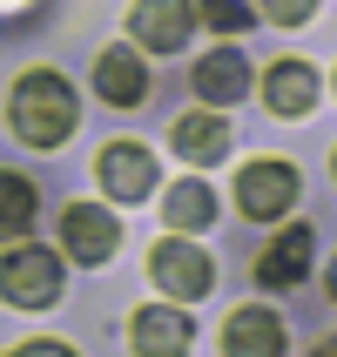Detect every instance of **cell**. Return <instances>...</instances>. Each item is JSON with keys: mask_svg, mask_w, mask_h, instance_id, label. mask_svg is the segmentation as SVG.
<instances>
[{"mask_svg": "<svg viewBox=\"0 0 337 357\" xmlns=\"http://www.w3.org/2000/svg\"><path fill=\"white\" fill-rule=\"evenodd\" d=\"M237 202L250 222H283L290 202H297V169L290 162H250L237 176Z\"/></svg>", "mask_w": 337, "mask_h": 357, "instance_id": "5b68a950", "label": "cell"}, {"mask_svg": "<svg viewBox=\"0 0 337 357\" xmlns=\"http://www.w3.org/2000/svg\"><path fill=\"white\" fill-rule=\"evenodd\" d=\"M7 357H75V344H47L40 337V344H20V351H7Z\"/></svg>", "mask_w": 337, "mask_h": 357, "instance_id": "d6986e66", "label": "cell"}, {"mask_svg": "<svg viewBox=\"0 0 337 357\" xmlns=\"http://www.w3.org/2000/svg\"><path fill=\"white\" fill-rule=\"evenodd\" d=\"M75 88L54 75V68H34V75L14 81V101H7V121H14V135L27 149H61V142L75 135Z\"/></svg>", "mask_w": 337, "mask_h": 357, "instance_id": "6da1fadb", "label": "cell"}, {"mask_svg": "<svg viewBox=\"0 0 337 357\" xmlns=\"http://www.w3.org/2000/svg\"><path fill=\"white\" fill-rule=\"evenodd\" d=\"M310 229H283L270 250L257 257V283H270V290H290V283H304V270H310Z\"/></svg>", "mask_w": 337, "mask_h": 357, "instance_id": "7c38bea8", "label": "cell"}, {"mask_svg": "<svg viewBox=\"0 0 337 357\" xmlns=\"http://www.w3.org/2000/svg\"><path fill=\"white\" fill-rule=\"evenodd\" d=\"M115 243H121V222L108 209H95V202H68L61 209V250L75 263H108Z\"/></svg>", "mask_w": 337, "mask_h": 357, "instance_id": "8992f818", "label": "cell"}, {"mask_svg": "<svg viewBox=\"0 0 337 357\" xmlns=\"http://www.w3.org/2000/svg\"><path fill=\"white\" fill-rule=\"evenodd\" d=\"M189 344H196V324L182 310H135V324H128L135 357H189Z\"/></svg>", "mask_w": 337, "mask_h": 357, "instance_id": "9c48e42d", "label": "cell"}, {"mask_svg": "<svg viewBox=\"0 0 337 357\" xmlns=\"http://www.w3.org/2000/svg\"><path fill=\"white\" fill-rule=\"evenodd\" d=\"M196 20L216 27V34H243V27H250V7H243V0H196Z\"/></svg>", "mask_w": 337, "mask_h": 357, "instance_id": "e0dca14e", "label": "cell"}, {"mask_svg": "<svg viewBox=\"0 0 337 357\" xmlns=\"http://www.w3.org/2000/svg\"><path fill=\"white\" fill-rule=\"evenodd\" d=\"M20 7H27V0H0V14H20Z\"/></svg>", "mask_w": 337, "mask_h": 357, "instance_id": "ffe728a7", "label": "cell"}, {"mask_svg": "<svg viewBox=\"0 0 337 357\" xmlns=\"http://www.w3.org/2000/svg\"><path fill=\"white\" fill-rule=\"evenodd\" d=\"M95 176H101V189L115 202H142L156 189V155H149L142 142H108L101 162H95Z\"/></svg>", "mask_w": 337, "mask_h": 357, "instance_id": "52a82bcc", "label": "cell"}, {"mask_svg": "<svg viewBox=\"0 0 337 357\" xmlns=\"http://www.w3.org/2000/svg\"><path fill=\"white\" fill-rule=\"evenodd\" d=\"M20 229H34V182L0 169V236H20Z\"/></svg>", "mask_w": 337, "mask_h": 357, "instance_id": "2e32d148", "label": "cell"}, {"mask_svg": "<svg viewBox=\"0 0 337 357\" xmlns=\"http://www.w3.org/2000/svg\"><path fill=\"white\" fill-rule=\"evenodd\" d=\"M149 277L169 290V297H209V283H216V263L196 250V236H162L156 250H149Z\"/></svg>", "mask_w": 337, "mask_h": 357, "instance_id": "3957f363", "label": "cell"}, {"mask_svg": "<svg viewBox=\"0 0 337 357\" xmlns=\"http://www.w3.org/2000/svg\"><path fill=\"white\" fill-rule=\"evenodd\" d=\"M95 95L108 101V108H135V101L149 95V68H142L135 47H108V54L95 61Z\"/></svg>", "mask_w": 337, "mask_h": 357, "instance_id": "8fae6325", "label": "cell"}, {"mask_svg": "<svg viewBox=\"0 0 337 357\" xmlns=\"http://www.w3.org/2000/svg\"><path fill=\"white\" fill-rule=\"evenodd\" d=\"M189 27H196V0H135L128 7V34L149 54H182Z\"/></svg>", "mask_w": 337, "mask_h": 357, "instance_id": "277c9868", "label": "cell"}, {"mask_svg": "<svg viewBox=\"0 0 337 357\" xmlns=\"http://www.w3.org/2000/svg\"><path fill=\"white\" fill-rule=\"evenodd\" d=\"M263 101H270V115H310L317 108V68L310 61H270L263 68Z\"/></svg>", "mask_w": 337, "mask_h": 357, "instance_id": "30bf717a", "label": "cell"}, {"mask_svg": "<svg viewBox=\"0 0 337 357\" xmlns=\"http://www.w3.org/2000/svg\"><path fill=\"white\" fill-rule=\"evenodd\" d=\"M0 297L14 303V310H47L61 297V257L54 250H40V243H20L0 257Z\"/></svg>", "mask_w": 337, "mask_h": 357, "instance_id": "7a4b0ae2", "label": "cell"}, {"mask_svg": "<svg viewBox=\"0 0 337 357\" xmlns=\"http://www.w3.org/2000/svg\"><path fill=\"white\" fill-rule=\"evenodd\" d=\"M196 95L202 101H243L250 95V61L237 47H216V54L196 61Z\"/></svg>", "mask_w": 337, "mask_h": 357, "instance_id": "5bb4252c", "label": "cell"}, {"mask_svg": "<svg viewBox=\"0 0 337 357\" xmlns=\"http://www.w3.org/2000/svg\"><path fill=\"white\" fill-rule=\"evenodd\" d=\"M209 222H216V196H209V182H202V176L176 182V189H169V229L189 236V229H209Z\"/></svg>", "mask_w": 337, "mask_h": 357, "instance_id": "9a60e30c", "label": "cell"}, {"mask_svg": "<svg viewBox=\"0 0 337 357\" xmlns=\"http://www.w3.org/2000/svg\"><path fill=\"white\" fill-rule=\"evenodd\" d=\"M223 351L230 357H283L290 351V337H283V317L277 310H230V324H223Z\"/></svg>", "mask_w": 337, "mask_h": 357, "instance_id": "ba28073f", "label": "cell"}, {"mask_svg": "<svg viewBox=\"0 0 337 357\" xmlns=\"http://www.w3.org/2000/svg\"><path fill=\"white\" fill-rule=\"evenodd\" d=\"M263 14L277 20V27H304V20L317 14V0H263Z\"/></svg>", "mask_w": 337, "mask_h": 357, "instance_id": "ac0fdd59", "label": "cell"}, {"mask_svg": "<svg viewBox=\"0 0 337 357\" xmlns=\"http://www.w3.org/2000/svg\"><path fill=\"white\" fill-rule=\"evenodd\" d=\"M169 142H176V155H182V162H196V169H209V162L230 155V128H223L209 108H189V115L176 121V135H169Z\"/></svg>", "mask_w": 337, "mask_h": 357, "instance_id": "4fadbf2b", "label": "cell"}]
</instances>
